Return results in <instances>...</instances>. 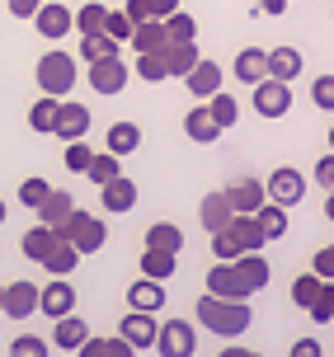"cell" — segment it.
Returning <instances> with one entry per match:
<instances>
[{"mask_svg": "<svg viewBox=\"0 0 334 357\" xmlns=\"http://www.w3.org/2000/svg\"><path fill=\"white\" fill-rule=\"evenodd\" d=\"M52 245H57V231H52V226H34V231L19 240V250L29 254V259H38V264L48 259V250H52Z\"/></svg>", "mask_w": 334, "mask_h": 357, "instance_id": "836d02e7", "label": "cell"}, {"mask_svg": "<svg viewBox=\"0 0 334 357\" xmlns=\"http://www.w3.org/2000/svg\"><path fill=\"white\" fill-rule=\"evenodd\" d=\"M85 174L94 178V183H99V188H104L108 178H118V174H123V165H118V155H108V151H104V155H89Z\"/></svg>", "mask_w": 334, "mask_h": 357, "instance_id": "ab89813d", "label": "cell"}, {"mask_svg": "<svg viewBox=\"0 0 334 357\" xmlns=\"http://www.w3.org/2000/svg\"><path fill=\"white\" fill-rule=\"evenodd\" d=\"M301 193H306V178H301L292 165L273 169V174H268V183H264V197L273 202V207H282V212H287V207H297Z\"/></svg>", "mask_w": 334, "mask_h": 357, "instance_id": "5b68a950", "label": "cell"}, {"mask_svg": "<svg viewBox=\"0 0 334 357\" xmlns=\"http://www.w3.org/2000/svg\"><path fill=\"white\" fill-rule=\"evenodd\" d=\"M75 353H80V357H137L123 339H94V334H89V339L80 343Z\"/></svg>", "mask_w": 334, "mask_h": 357, "instance_id": "d590c367", "label": "cell"}, {"mask_svg": "<svg viewBox=\"0 0 334 357\" xmlns=\"http://www.w3.org/2000/svg\"><path fill=\"white\" fill-rule=\"evenodd\" d=\"M43 264H48V273H52V278H71V273H75V264H80V254L71 250L66 240H57L52 250H48V259H43Z\"/></svg>", "mask_w": 334, "mask_h": 357, "instance_id": "d6a6232c", "label": "cell"}, {"mask_svg": "<svg viewBox=\"0 0 334 357\" xmlns=\"http://www.w3.org/2000/svg\"><path fill=\"white\" fill-rule=\"evenodd\" d=\"M52 118H57V99H48V94H43V99L29 108V127L48 137V132H52Z\"/></svg>", "mask_w": 334, "mask_h": 357, "instance_id": "60d3db41", "label": "cell"}, {"mask_svg": "<svg viewBox=\"0 0 334 357\" xmlns=\"http://www.w3.org/2000/svg\"><path fill=\"white\" fill-rule=\"evenodd\" d=\"M146 5V19H170L179 10V0H141Z\"/></svg>", "mask_w": 334, "mask_h": 357, "instance_id": "f5cc1de1", "label": "cell"}, {"mask_svg": "<svg viewBox=\"0 0 334 357\" xmlns=\"http://www.w3.org/2000/svg\"><path fill=\"white\" fill-rule=\"evenodd\" d=\"M89 132V108L85 104H57V118H52V132L48 137H57V142H85Z\"/></svg>", "mask_w": 334, "mask_h": 357, "instance_id": "8992f818", "label": "cell"}, {"mask_svg": "<svg viewBox=\"0 0 334 357\" xmlns=\"http://www.w3.org/2000/svg\"><path fill=\"white\" fill-rule=\"evenodd\" d=\"M118 47H123V43H113V38H104V33L80 38V56H85V66H94V61H113Z\"/></svg>", "mask_w": 334, "mask_h": 357, "instance_id": "e575fe53", "label": "cell"}, {"mask_svg": "<svg viewBox=\"0 0 334 357\" xmlns=\"http://www.w3.org/2000/svg\"><path fill=\"white\" fill-rule=\"evenodd\" d=\"M264 66H268V80L292 85V80L301 75V52L297 47H273V52H264Z\"/></svg>", "mask_w": 334, "mask_h": 357, "instance_id": "e0dca14e", "label": "cell"}, {"mask_svg": "<svg viewBox=\"0 0 334 357\" xmlns=\"http://www.w3.org/2000/svg\"><path fill=\"white\" fill-rule=\"evenodd\" d=\"M104 38H113V43H127V38H132V24H127L123 10H108V19H104Z\"/></svg>", "mask_w": 334, "mask_h": 357, "instance_id": "bcb514c9", "label": "cell"}, {"mask_svg": "<svg viewBox=\"0 0 334 357\" xmlns=\"http://www.w3.org/2000/svg\"><path fill=\"white\" fill-rule=\"evenodd\" d=\"M222 357H264V353H249V348H226Z\"/></svg>", "mask_w": 334, "mask_h": 357, "instance_id": "6f0895ef", "label": "cell"}, {"mask_svg": "<svg viewBox=\"0 0 334 357\" xmlns=\"http://www.w3.org/2000/svg\"><path fill=\"white\" fill-rule=\"evenodd\" d=\"M104 19L108 10L99 5V0H89V5H80V10H71V29L80 38H94V33H104Z\"/></svg>", "mask_w": 334, "mask_h": 357, "instance_id": "cb8c5ba5", "label": "cell"}, {"mask_svg": "<svg viewBox=\"0 0 334 357\" xmlns=\"http://www.w3.org/2000/svg\"><path fill=\"white\" fill-rule=\"evenodd\" d=\"M212 254H217V264H235L245 250L231 240V231H217V235H212Z\"/></svg>", "mask_w": 334, "mask_h": 357, "instance_id": "ee69618b", "label": "cell"}, {"mask_svg": "<svg viewBox=\"0 0 334 357\" xmlns=\"http://www.w3.org/2000/svg\"><path fill=\"white\" fill-rule=\"evenodd\" d=\"M127 66H123V56H113V61H94L89 66V85H94V94H123L127 89Z\"/></svg>", "mask_w": 334, "mask_h": 357, "instance_id": "7c38bea8", "label": "cell"}, {"mask_svg": "<svg viewBox=\"0 0 334 357\" xmlns=\"http://www.w3.org/2000/svg\"><path fill=\"white\" fill-rule=\"evenodd\" d=\"M52 324H57V329H52L57 348H71V353H75V348L89 339V324L80 320V315H61V320H52Z\"/></svg>", "mask_w": 334, "mask_h": 357, "instance_id": "d4e9b609", "label": "cell"}, {"mask_svg": "<svg viewBox=\"0 0 334 357\" xmlns=\"http://www.w3.org/2000/svg\"><path fill=\"white\" fill-rule=\"evenodd\" d=\"M287 108H292V85H282V80H259L254 85V113L282 118Z\"/></svg>", "mask_w": 334, "mask_h": 357, "instance_id": "ba28073f", "label": "cell"}, {"mask_svg": "<svg viewBox=\"0 0 334 357\" xmlns=\"http://www.w3.org/2000/svg\"><path fill=\"white\" fill-rule=\"evenodd\" d=\"M165 75H189L203 61V52H198V43H165Z\"/></svg>", "mask_w": 334, "mask_h": 357, "instance_id": "d6986e66", "label": "cell"}, {"mask_svg": "<svg viewBox=\"0 0 334 357\" xmlns=\"http://www.w3.org/2000/svg\"><path fill=\"white\" fill-rule=\"evenodd\" d=\"M89 155H94V151H89L85 142H66V169H75V174H85Z\"/></svg>", "mask_w": 334, "mask_h": 357, "instance_id": "c3c4849f", "label": "cell"}, {"mask_svg": "<svg viewBox=\"0 0 334 357\" xmlns=\"http://www.w3.org/2000/svg\"><path fill=\"white\" fill-rule=\"evenodd\" d=\"M184 132H189L194 142H203V146H212L217 137H222V127H217V123L208 118V108H203V104L189 108V118H184Z\"/></svg>", "mask_w": 334, "mask_h": 357, "instance_id": "f546056e", "label": "cell"}, {"mask_svg": "<svg viewBox=\"0 0 334 357\" xmlns=\"http://www.w3.org/2000/svg\"><path fill=\"white\" fill-rule=\"evenodd\" d=\"M311 99H316V104L325 108V113L334 108V75H330V71H325V75L316 80V85H311Z\"/></svg>", "mask_w": 334, "mask_h": 357, "instance_id": "681fc988", "label": "cell"}, {"mask_svg": "<svg viewBox=\"0 0 334 357\" xmlns=\"http://www.w3.org/2000/svg\"><path fill=\"white\" fill-rule=\"evenodd\" d=\"M146 250H160V254H179V250H184V231H179L175 221H156V226L146 231Z\"/></svg>", "mask_w": 334, "mask_h": 357, "instance_id": "484cf974", "label": "cell"}, {"mask_svg": "<svg viewBox=\"0 0 334 357\" xmlns=\"http://www.w3.org/2000/svg\"><path fill=\"white\" fill-rule=\"evenodd\" d=\"M226 231H231V240H235V245H240L245 254H259V250L268 245V240H264V231H259V221H254V216H231V221H226Z\"/></svg>", "mask_w": 334, "mask_h": 357, "instance_id": "ffe728a7", "label": "cell"}, {"mask_svg": "<svg viewBox=\"0 0 334 357\" xmlns=\"http://www.w3.org/2000/svg\"><path fill=\"white\" fill-rule=\"evenodd\" d=\"M235 75H240L245 85H259V80H268V66H264V47H245V52L235 56Z\"/></svg>", "mask_w": 334, "mask_h": 357, "instance_id": "f1b7e54d", "label": "cell"}, {"mask_svg": "<svg viewBox=\"0 0 334 357\" xmlns=\"http://www.w3.org/2000/svg\"><path fill=\"white\" fill-rule=\"evenodd\" d=\"M231 268H235V278H240V287H245V296H254V291L268 287V259L264 254H240Z\"/></svg>", "mask_w": 334, "mask_h": 357, "instance_id": "2e32d148", "label": "cell"}, {"mask_svg": "<svg viewBox=\"0 0 334 357\" xmlns=\"http://www.w3.org/2000/svg\"><path fill=\"white\" fill-rule=\"evenodd\" d=\"M175 268H179V254H160V250H146V254H141V278H151V282L175 278Z\"/></svg>", "mask_w": 334, "mask_h": 357, "instance_id": "83f0119b", "label": "cell"}, {"mask_svg": "<svg viewBox=\"0 0 334 357\" xmlns=\"http://www.w3.org/2000/svg\"><path fill=\"white\" fill-rule=\"evenodd\" d=\"M0 221H5V197H0Z\"/></svg>", "mask_w": 334, "mask_h": 357, "instance_id": "680465c9", "label": "cell"}, {"mask_svg": "<svg viewBox=\"0 0 334 357\" xmlns=\"http://www.w3.org/2000/svg\"><path fill=\"white\" fill-rule=\"evenodd\" d=\"M316 183H320V188H325V193H330V188H334V155H330V151H325V155H320V160H316Z\"/></svg>", "mask_w": 334, "mask_h": 357, "instance_id": "816d5d0a", "label": "cell"}, {"mask_svg": "<svg viewBox=\"0 0 334 357\" xmlns=\"http://www.w3.org/2000/svg\"><path fill=\"white\" fill-rule=\"evenodd\" d=\"M118 339H123L132 353H141V348H151V343H156V320H151L146 310H127L123 324H118Z\"/></svg>", "mask_w": 334, "mask_h": 357, "instance_id": "30bf717a", "label": "cell"}, {"mask_svg": "<svg viewBox=\"0 0 334 357\" xmlns=\"http://www.w3.org/2000/svg\"><path fill=\"white\" fill-rule=\"evenodd\" d=\"M127 43H137V56H141V52H165V29H160V19H146V24H137Z\"/></svg>", "mask_w": 334, "mask_h": 357, "instance_id": "4dcf8cb0", "label": "cell"}, {"mask_svg": "<svg viewBox=\"0 0 334 357\" xmlns=\"http://www.w3.org/2000/svg\"><path fill=\"white\" fill-rule=\"evenodd\" d=\"M306 310H311V320H316L320 329H330V320H334V291L325 287V296H320L316 305H306Z\"/></svg>", "mask_w": 334, "mask_h": 357, "instance_id": "7dc6e473", "label": "cell"}, {"mask_svg": "<svg viewBox=\"0 0 334 357\" xmlns=\"http://www.w3.org/2000/svg\"><path fill=\"white\" fill-rule=\"evenodd\" d=\"M38 5H43V0H10V15H15V19H34Z\"/></svg>", "mask_w": 334, "mask_h": 357, "instance_id": "11a10c76", "label": "cell"}, {"mask_svg": "<svg viewBox=\"0 0 334 357\" xmlns=\"http://www.w3.org/2000/svg\"><path fill=\"white\" fill-rule=\"evenodd\" d=\"M208 296H217V301H249L231 264H212V273H208Z\"/></svg>", "mask_w": 334, "mask_h": 357, "instance_id": "5bb4252c", "label": "cell"}, {"mask_svg": "<svg viewBox=\"0 0 334 357\" xmlns=\"http://www.w3.org/2000/svg\"><path fill=\"white\" fill-rule=\"evenodd\" d=\"M160 29H165V43H194L198 38V19L184 15V10H175L170 19H160Z\"/></svg>", "mask_w": 334, "mask_h": 357, "instance_id": "1f68e13d", "label": "cell"}, {"mask_svg": "<svg viewBox=\"0 0 334 357\" xmlns=\"http://www.w3.org/2000/svg\"><path fill=\"white\" fill-rule=\"evenodd\" d=\"M137 75H141V80H151V85H156V80H170V75H165V56H160V52H141L137 56Z\"/></svg>", "mask_w": 334, "mask_h": 357, "instance_id": "b9f144b4", "label": "cell"}, {"mask_svg": "<svg viewBox=\"0 0 334 357\" xmlns=\"http://www.w3.org/2000/svg\"><path fill=\"white\" fill-rule=\"evenodd\" d=\"M38 310V287L29 282V278H19V282H10L5 287V305H0V315H10V320H29Z\"/></svg>", "mask_w": 334, "mask_h": 357, "instance_id": "9c48e42d", "label": "cell"}, {"mask_svg": "<svg viewBox=\"0 0 334 357\" xmlns=\"http://www.w3.org/2000/svg\"><path fill=\"white\" fill-rule=\"evenodd\" d=\"M137 146H141V127L137 123H113V127H108V155L123 160V155L137 151Z\"/></svg>", "mask_w": 334, "mask_h": 357, "instance_id": "4316f807", "label": "cell"}, {"mask_svg": "<svg viewBox=\"0 0 334 357\" xmlns=\"http://www.w3.org/2000/svg\"><path fill=\"white\" fill-rule=\"evenodd\" d=\"M325 287H330V282H320L316 273H306V278H297V282H292V301L306 310V305H316L320 296H325Z\"/></svg>", "mask_w": 334, "mask_h": 357, "instance_id": "f35d334b", "label": "cell"}, {"mask_svg": "<svg viewBox=\"0 0 334 357\" xmlns=\"http://www.w3.org/2000/svg\"><path fill=\"white\" fill-rule=\"evenodd\" d=\"M160 357H194L198 353V329L189 320H165L156 324V343H151Z\"/></svg>", "mask_w": 334, "mask_h": 357, "instance_id": "277c9868", "label": "cell"}, {"mask_svg": "<svg viewBox=\"0 0 334 357\" xmlns=\"http://www.w3.org/2000/svg\"><path fill=\"white\" fill-rule=\"evenodd\" d=\"M198 216H203L208 235H217V231H226V221H231L235 212H231L226 193H208V197H203V207H198Z\"/></svg>", "mask_w": 334, "mask_h": 357, "instance_id": "603a6c76", "label": "cell"}, {"mask_svg": "<svg viewBox=\"0 0 334 357\" xmlns=\"http://www.w3.org/2000/svg\"><path fill=\"white\" fill-rule=\"evenodd\" d=\"M132 207H137V183H132V178H108L104 183V212L108 216H118V212H132Z\"/></svg>", "mask_w": 334, "mask_h": 357, "instance_id": "ac0fdd59", "label": "cell"}, {"mask_svg": "<svg viewBox=\"0 0 334 357\" xmlns=\"http://www.w3.org/2000/svg\"><path fill=\"white\" fill-rule=\"evenodd\" d=\"M254 221H259L264 240H282V235H287V212H282V207H273V202H264V207L254 212Z\"/></svg>", "mask_w": 334, "mask_h": 357, "instance_id": "8d00e7d4", "label": "cell"}, {"mask_svg": "<svg viewBox=\"0 0 334 357\" xmlns=\"http://www.w3.org/2000/svg\"><path fill=\"white\" fill-rule=\"evenodd\" d=\"M0 305H5V287H0Z\"/></svg>", "mask_w": 334, "mask_h": 357, "instance_id": "91938a15", "label": "cell"}, {"mask_svg": "<svg viewBox=\"0 0 334 357\" xmlns=\"http://www.w3.org/2000/svg\"><path fill=\"white\" fill-rule=\"evenodd\" d=\"M38 89L48 94V99H66L71 85H75V61H71L66 52H48L43 61H38Z\"/></svg>", "mask_w": 334, "mask_h": 357, "instance_id": "3957f363", "label": "cell"}, {"mask_svg": "<svg viewBox=\"0 0 334 357\" xmlns=\"http://www.w3.org/2000/svg\"><path fill=\"white\" fill-rule=\"evenodd\" d=\"M203 108H208V118L222 127V132H226V127H235V118H240V104H235L231 94H212V104H203Z\"/></svg>", "mask_w": 334, "mask_h": 357, "instance_id": "74e56055", "label": "cell"}, {"mask_svg": "<svg viewBox=\"0 0 334 357\" xmlns=\"http://www.w3.org/2000/svg\"><path fill=\"white\" fill-rule=\"evenodd\" d=\"M34 29L43 38H66L71 33V10L66 5H57V0H43V5H38V15H34Z\"/></svg>", "mask_w": 334, "mask_h": 357, "instance_id": "4fadbf2b", "label": "cell"}, {"mask_svg": "<svg viewBox=\"0 0 334 357\" xmlns=\"http://www.w3.org/2000/svg\"><path fill=\"white\" fill-rule=\"evenodd\" d=\"M311 273H316L320 282H330V278H334V245L316 250V259H311Z\"/></svg>", "mask_w": 334, "mask_h": 357, "instance_id": "f907efd6", "label": "cell"}, {"mask_svg": "<svg viewBox=\"0 0 334 357\" xmlns=\"http://www.w3.org/2000/svg\"><path fill=\"white\" fill-rule=\"evenodd\" d=\"M184 85H189V94H194V99H212V94H222V66L203 56L194 71L184 75Z\"/></svg>", "mask_w": 334, "mask_h": 357, "instance_id": "9a60e30c", "label": "cell"}, {"mask_svg": "<svg viewBox=\"0 0 334 357\" xmlns=\"http://www.w3.org/2000/svg\"><path fill=\"white\" fill-rule=\"evenodd\" d=\"M71 212H75V197H71L66 188H52V193L38 202V221H43V226H61Z\"/></svg>", "mask_w": 334, "mask_h": 357, "instance_id": "44dd1931", "label": "cell"}, {"mask_svg": "<svg viewBox=\"0 0 334 357\" xmlns=\"http://www.w3.org/2000/svg\"><path fill=\"white\" fill-rule=\"evenodd\" d=\"M226 202H231L235 216H254L268 197H264V183H259V178H235V183L226 188Z\"/></svg>", "mask_w": 334, "mask_h": 357, "instance_id": "8fae6325", "label": "cell"}, {"mask_svg": "<svg viewBox=\"0 0 334 357\" xmlns=\"http://www.w3.org/2000/svg\"><path fill=\"white\" fill-rule=\"evenodd\" d=\"M198 324L222 334V339H235L254 324V310L249 301H217V296H198Z\"/></svg>", "mask_w": 334, "mask_h": 357, "instance_id": "6da1fadb", "label": "cell"}, {"mask_svg": "<svg viewBox=\"0 0 334 357\" xmlns=\"http://www.w3.org/2000/svg\"><path fill=\"white\" fill-rule=\"evenodd\" d=\"M292 357H325V348H320L316 339H297L292 343Z\"/></svg>", "mask_w": 334, "mask_h": 357, "instance_id": "db71d44e", "label": "cell"}, {"mask_svg": "<svg viewBox=\"0 0 334 357\" xmlns=\"http://www.w3.org/2000/svg\"><path fill=\"white\" fill-rule=\"evenodd\" d=\"M287 10V0H259V15H282Z\"/></svg>", "mask_w": 334, "mask_h": 357, "instance_id": "9f6ffc18", "label": "cell"}, {"mask_svg": "<svg viewBox=\"0 0 334 357\" xmlns=\"http://www.w3.org/2000/svg\"><path fill=\"white\" fill-rule=\"evenodd\" d=\"M127 305H132V310H146V315H156L160 305H165V287L151 282V278H141V282H132V291H127Z\"/></svg>", "mask_w": 334, "mask_h": 357, "instance_id": "7402d4cb", "label": "cell"}, {"mask_svg": "<svg viewBox=\"0 0 334 357\" xmlns=\"http://www.w3.org/2000/svg\"><path fill=\"white\" fill-rule=\"evenodd\" d=\"M48 193H52V183H48V178H24V183H19V202H24V207H34V212H38V202H43Z\"/></svg>", "mask_w": 334, "mask_h": 357, "instance_id": "7bdbcfd3", "label": "cell"}, {"mask_svg": "<svg viewBox=\"0 0 334 357\" xmlns=\"http://www.w3.org/2000/svg\"><path fill=\"white\" fill-rule=\"evenodd\" d=\"M10 357H48V343L38 339V334H19L10 343Z\"/></svg>", "mask_w": 334, "mask_h": 357, "instance_id": "f6af8a7d", "label": "cell"}, {"mask_svg": "<svg viewBox=\"0 0 334 357\" xmlns=\"http://www.w3.org/2000/svg\"><path fill=\"white\" fill-rule=\"evenodd\" d=\"M38 310L52 315V320L71 315V310H75V287H71L66 278H52L48 287H38Z\"/></svg>", "mask_w": 334, "mask_h": 357, "instance_id": "52a82bcc", "label": "cell"}, {"mask_svg": "<svg viewBox=\"0 0 334 357\" xmlns=\"http://www.w3.org/2000/svg\"><path fill=\"white\" fill-rule=\"evenodd\" d=\"M52 231H57V240H66L75 254H99V250L108 245V226L99 221V216L80 212V207H75V212H71L61 226H52Z\"/></svg>", "mask_w": 334, "mask_h": 357, "instance_id": "7a4b0ae2", "label": "cell"}]
</instances>
